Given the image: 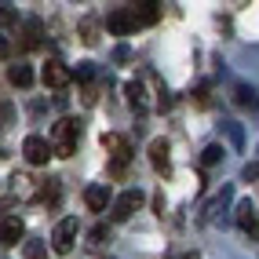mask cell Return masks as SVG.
Here are the masks:
<instances>
[{
    "mask_svg": "<svg viewBox=\"0 0 259 259\" xmlns=\"http://www.w3.org/2000/svg\"><path fill=\"white\" fill-rule=\"evenodd\" d=\"M51 139H55L59 157H70V153L77 150V139H80V120H59L55 132H51Z\"/></svg>",
    "mask_w": 259,
    "mask_h": 259,
    "instance_id": "1",
    "label": "cell"
},
{
    "mask_svg": "<svg viewBox=\"0 0 259 259\" xmlns=\"http://www.w3.org/2000/svg\"><path fill=\"white\" fill-rule=\"evenodd\" d=\"M102 146L113 153V171L120 176V171H124V164H128V157H132L128 139H124V135H117V132H106V135H102Z\"/></svg>",
    "mask_w": 259,
    "mask_h": 259,
    "instance_id": "2",
    "label": "cell"
},
{
    "mask_svg": "<svg viewBox=\"0 0 259 259\" xmlns=\"http://www.w3.org/2000/svg\"><path fill=\"white\" fill-rule=\"evenodd\" d=\"M73 241H77V219H62L55 227V234H51V248H55L59 255H66L73 248Z\"/></svg>",
    "mask_w": 259,
    "mask_h": 259,
    "instance_id": "3",
    "label": "cell"
},
{
    "mask_svg": "<svg viewBox=\"0 0 259 259\" xmlns=\"http://www.w3.org/2000/svg\"><path fill=\"white\" fill-rule=\"evenodd\" d=\"M139 204H143V194H139V190H124V194L113 201V212H110V215H113L117 223H124L135 208H139Z\"/></svg>",
    "mask_w": 259,
    "mask_h": 259,
    "instance_id": "4",
    "label": "cell"
},
{
    "mask_svg": "<svg viewBox=\"0 0 259 259\" xmlns=\"http://www.w3.org/2000/svg\"><path fill=\"white\" fill-rule=\"evenodd\" d=\"M73 77H70V66L66 62H59V59H51L48 66H44V84L48 88H66Z\"/></svg>",
    "mask_w": 259,
    "mask_h": 259,
    "instance_id": "5",
    "label": "cell"
},
{
    "mask_svg": "<svg viewBox=\"0 0 259 259\" xmlns=\"http://www.w3.org/2000/svg\"><path fill=\"white\" fill-rule=\"evenodd\" d=\"M22 153H26V161H29V164H48L51 146L40 139V135H29V139L22 143Z\"/></svg>",
    "mask_w": 259,
    "mask_h": 259,
    "instance_id": "6",
    "label": "cell"
},
{
    "mask_svg": "<svg viewBox=\"0 0 259 259\" xmlns=\"http://www.w3.org/2000/svg\"><path fill=\"white\" fill-rule=\"evenodd\" d=\"M106 29L113 33V37H128V33L135 29V19H132V11H124V8H120V11H113L110 19H106Z\"/></svg>",
    "mask_w": 259,
    "mask_h": 259,
    "instance_id": "7",
    "label": "cell"
},
{
    "mask_svg": "<svg viewBox=\"0 0 259 259\" xmlns=\"http://www.w3.org/2000/svg\"><path fill=\"white\" fill-rule=\"evenodd\" d=\"M237 227L255 241V230H259V227H255V204H252V201H241V204H237Z\"/></svg>",
    "mask_w": 259,
    "mask_h": 259,
    "instance_id": "8",
    "label": "cell"
},
{
    "mask_svg": "<svg viewBox=\"0 0 259 259\" xmlns=\"http://www.w3.org/2000/svg\"><path fill=\"white\" fill-rule=\"evenodd\" d=\"M22 219H4V223H0V245H4V248H11V245H19V241H22Z\"/></svg>",
    "mask_w": 259,
    "mask_h": 259,
    "instance_id": "9",
    "label": "cell"
},
{
    "mask_svg": "<svg viewBox=\"0 0 259 259\" xmlns=\"http://www.w3.org/2000/svg\"><path fill=\"white\" fill-rule=\"evenodd\" d=\"M132 11V19H135V26H150V22H157L161 19V4H135V8H128Z\"/></svg>",
    "mask_w": 259,
    "mask_h": 259,
    "instance_id": "10",
    "label": "cell"
},
{
    "mask_svg": "<svg viewBox=\"0 0 259 259\" xmlns=\"http://www.w3.org/2000/svg\"><path fill=\"white\" fill-rule=\"evenodd\" d=\"M84 201H88L92 212H106V204H110V186H88V190H84Z\"/></svg>",
    "mask_w": 259,
    "mask_h": 259,
    "instance_id": "11",
    "label": "cell"
},
{
    "mask_svg": "<svg viewBox=\"0 0 259 259\" xmlns=\"http://www.w3.org/2000/svg\"><path fill=\"white\" fill-rule=\"evenodd\" d=\"M150 164L161 171V176H168V143L164 139H153L150 143Z\"/></svg>",
    "mask_w": 259,
    "mask_h": 259,
    "instance_id": "12",
    "label": "cell"
},
{
    "mask_svg": "<svg viewBox=\"0 0 259 259\" xmlns=\"http://www.w3.org/2000/svg\"><path fill=\"white\" fill-rule=\"evenodd\" d=\"M40 37H44V22L40 19H26V26H22V48H37Z\"/></svg>",
    "mask_w": 259,
    "mask_h": 259,
    "instance_id": "13",
    "label": "cell"
},
{
    "mask_svg": "<svg viewBox=\"0 0 259 259\" xmlns=\"http://www.w3.org/2000/svg\"><path fill=\"white\" fill-rule=\"evenodd\" d=\"M124 92H128L132 110H139V113H143V110H146V88H143L139 80H128V88H124Z\"/></svg>",
    "mask_w": 259,
    "mask_h": 259,
    "instance_id": "14",
    "label": "cell"
},
{
    "mask_svg": "<svg viewBox=\"0 0 259 259\" xmlns=\"http://www.w3.org/2000/svg\"><path fill=\"white\" fill-rule=\"evenodd\" d=\"M8 80L15 84V88H29V84H33V70H29V66H11V70H8Z\"/></svg>",
    "mask_w": 259,
    "mask_h": 259,
    "instance_id": "15",
    "label": "cell"
},
{
    "mask_svg": "<svg viewBox=\"0 0 259 259\" xmlns=\"http://www.w3.org/2000/svg\"><path fill=\"white\" fill-rule=\"evenodd\" d=\"M70 77H77L80 84H92L95 80V66L92 62H77V70H70Z\"/></svg>",
    "mask_w": 259,
    "mask_h": 259,
    "instance_id": "16",
    "label": "cell"
},
{
    "mask_svg": "<svg viewBox=\"0 0 259 259\" xmlns=\"http://www.w3.org/2000/svg\"><path fill=\"white\" fill-rule=\"evenodd\" d=\"M219 157H223V146H204V153H201V164H219Z\"/></svg>",
    "mask_w": 259,
    "mask_h": 259,
    "instance_id": "17",
    "label": "cell"
},
{
    "mask_svg": "<svg viewBox=\"0 0 259 259\" xmlns=\"http://www.w3.org/2000/svg\"><path fill=\"white\" fill-rule=\"evenodd\" d=\"M26 259H48V252H44L40 241H26Z\"/></svg>",
    "mask_w": 259,
    "mask_h": 259,
    "instance_id": "18",
    "label": "cell"
},
{
    "mask_svg": "<svg viewBox=\"0 0 259 259\" xmlns=\"http://www.w3.org/2000/svg\"><path fill=\"white\" fill-rule=\"evenodd\" d=\"M234 99L241 102V106H255V92H252V88H245V84L237 88V95H234Z\"/></svg>",
    "mask_w": 259,
    "mask_h": 259,
    "instance_id": "19",
    "label": "cell"
},
{
    "mask_svg": "<svg viewBox=\"0 0 259 259\" xmlns=\"http://www.w3.org/2000/svg\"><path fill=\"white\" fill-rule=\"evenodd\" d=\"M55 197H59V183L51 179V186H44V190H40V194H37V201H55Z\"/></svg>",
    "mask_w": 259,
    "mask_h": 259,
    "instance_id": "20",
    "label": "cell"
},
{
    "mask_svg": "<svg viewBox=\"0 0 259 259\" xmlns=\"http://www.w3.org/2000/svg\"><path fill=\"white\" fill-rule=\"evenodd\" d=\"M8 22H15V11L8 4H0V26H8Z\"/></svg>",
    "mask_w": 259,
    "mask_h": 259,
    "instance_id": "21",
    "label": "cell"
},
{
    "mask_svg": "<svg viewBox=\"0 0 259 259\" xmlns=\"http://www.w3.org/2000/svg\"><path fill=\"white\" fill-rule=\"evenodd\" d=\"M241 176H245L248 183H255V176H259V168H255V161H252V164H245V171H241Z\"/></svg>",
    "mask_w": 259,
    "mask_h": 259,
    "instance_id": "22",
    "label": "cell"
},
{
    "mask_svg": "<svg viewBox=\"0 0 259 259\" xmlns=\"http://www.w3.org/2000/svg\"><path fill=\"white\" fill-rule=\"evenodd\" d=\"M106 237H110L106 227H95V230H92V241H95V245H99V241H106Z\"/></svg>",
    "mask_w": 259,
    "mask_h": 259,
    "instance_id": "23",
    "label": "cell"
},
{
    "mask_svg": "<svg viewBox=\"0 0 259 259\" xmlns=\"http://www.w3.org/2000/svg\"><path fill=\"white\" fill-rule=\"evenodd\" d=\"M8 55H11V40L0 37V59H8Z\"/></svg>",
    "mask_w": 259,
    "mask_h": 259,
    "instance_id": "24",
    "label": "cell"
}]
</instances>
